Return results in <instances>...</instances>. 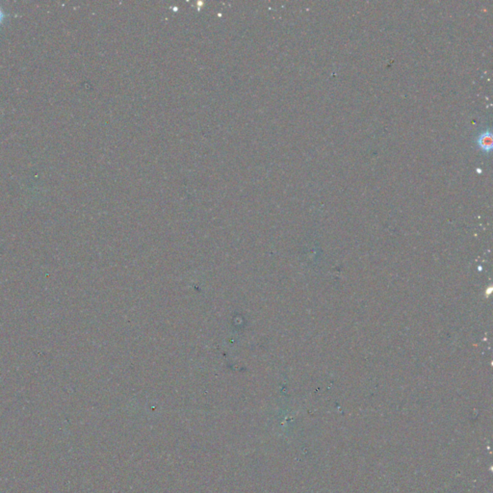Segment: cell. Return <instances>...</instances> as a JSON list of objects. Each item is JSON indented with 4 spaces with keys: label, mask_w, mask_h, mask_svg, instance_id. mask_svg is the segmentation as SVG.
<instances>
[{
    "label": "cell",
    "mask_w": 493,
    "mask_h": 493,
    "mask_svg": "<svg viewBox=\"0 0 493 493\" xmlns=\"http://www.w3.org/2000/svg\"><path fill=\"white\" fill-rule=\"evenodd\" d=\"M476 143L479 148L483 152H490L492 149L493 137L490 130L482 131L476 139Z\"/></svg>",
    "instance_id": "obj_1"
},
{
    "label": "cell",
    "mask_w": 493,
    "mask_h": 493,
    "mask_svg": "<svg viewBox=\"0 0 493 493\" xmlns=\"http://www.w3.org/2000/svg\"><path fill=\"white\" fill-rule=\"evenodd\" d=\"M4 17H5V16H4V13H3V11H2V9L0 8V24H1L2 22H3V20H4Z\"/></svg>",
    "instance_id": "obj_2"
}]
</instances>
